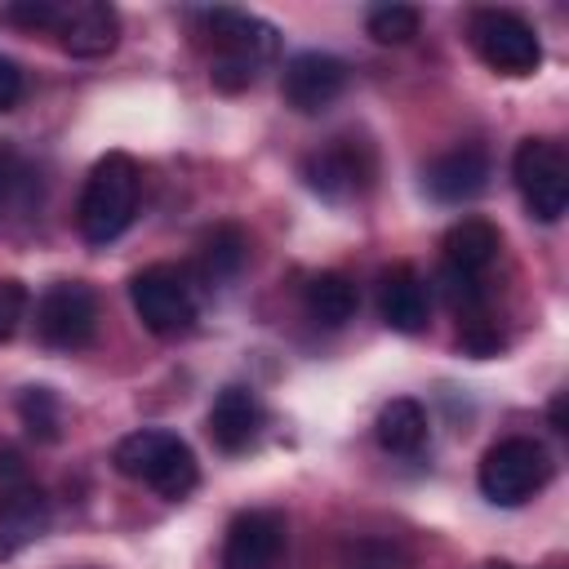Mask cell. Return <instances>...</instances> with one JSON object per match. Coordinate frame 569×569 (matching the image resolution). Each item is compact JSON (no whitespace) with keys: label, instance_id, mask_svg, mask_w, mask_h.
<instances>
[{"label":"cell","instance_id":"277c9868","mask_svg":"<svg viewBox=\"0 0 569 569\" xmlns=\"http://www.w3.org/2000/svg\"><path fill=\"white\" fill-rule=\"evenodd\" d=\"M129 302H133V316L142 320V329L156 338H182V333H191V325L200 316V302H196L187 271L169 267V262L142 267L129 280Z\"/></svg>","mask_w":569,"mask_h":569},{"label":"cell","instance_id":"9c48e42d","mask_svg":"<svg viewBox=\"0 0 569 569\" xmlns=\"http://www.w3.org/2000/svg\"><path fill=\"white\" fill-rule=\"evenodd\" d=\"M342 89H347V62L325 49H302L280 71V93L298 116L329 111L342 98Z\"/></svg>","mask_w":569,"mask_h":569},{"label":"cell","instance_id":"7c38bea8","mask_svg":"<svg viewBox=\"0 0 569 569\" xmlns=\"http://www.w3.org/2000/svg\"><path fill=\"white\" fill-rule=\"evenodd\" d=\"M422 187L440 204H471L489 187V156L476 142H462L445 156H436L422 173Z\"/></svg>","mask_w":569,"mask_h":569},{"label":"cell","instance_id":"f1b7e54d","mask_svg":"<svg viewBox=\"0 0 569 569\" xmlns=\"http://www.w3.org/2000/svg\"><path fill=\"white\" fill-rule=\"evenodd\" d=\"M547 418H551V427H556V431H569V427H565V391H560V396L551 400V409H547Z\"/></svg>","mask_w":569,"mask_h":569},{"label":"cell","instance_id":"7a4b0ae2","mask_svg":"<svg viewBox=\"0 0 569 569\" xmlns=\"http://www.w3.org/2000/svg\"><path fill=\"white\" fill-rule=\"evenodd\" d=\"M138 191H142V173L133 164V156L124 151H107L89 178H84V191H80V204H76V227L89 244H111L129 231L133 213H138Z\"/></svg>","mask_w":569,"mask_h":569},{"label":"cell","instance_id":"603a6c76","mask_svg":"<svg viewBox=\"0 0 569 569\" xmlns=\"http://www.w3.org/2000/svg\"><path fill=\"white\" fill-rule=\"evenodd\" d=\"M365 27H369V36H373L378 44H409V40L418 36L422 18H418L413 4H378V9H369Z\"/></svg>","mask_w":569,"mask_h":569},{"label":"cell","instance_id":"52a82bcc","mask_svg":"<svg viewBox=\"0 0 569 569\" xmlns=\"http://www.w3.org/2000/svg\"><path fill=\"white\" fill-rule=\"evenodd\" d=\"M467 40L476 58L498 76H533L542 62L538 31L511 9H476L467 18Z\"/></svg>","mask_w":569,"mask_h":569},{"label":"cell","instance_id":"6da1fadb","mask_svg":"<svg viewBox=\"0 0 569 569\" xmlns=\"http://www.w3.org/2000/svg\"><path fill=\"white\" fill-rule=\"evenodd\" d=\"M200 31L213 40L209 80L222 93H240L258 80L262 62L276 53V27L244 13V9H200Z\"/></svg>","mask_w":569,"mask_h":569},{"label":"cell","instance_id":"5bb4252c","mask_svg":"<svg viewBox=\"0 0 569 569\" xmlns=\"http://www.w3.org/2000/svg\"><path fill=\"white\" fill-rule=\"evenodd\" d=\"M204 431L209 440L222 449V453H240L258 440L262 431V405L249 387H222L209 405V418H204Z\"/></svg>","mask_w":569,"mask_h":569},{"label":"cell","instance_id":"3957f363","mask_svg":"<svg viewBox=\"0 0 569 569\" xmlns=\"http://www.w3.org/2000/svg\"><path fill=\"white\" fill-rule=\"evenodd\" d=\"M116 471L129 476V480H142L147 489H156L160 498L169 502H182L196 480H200V467H196V453L182 436L173 431H160V427H142V431H129L116 453H111Z\"/></svg>","mask_w":569,"mask_h":569},{"label":"cell","instance_id":"2e32d148","mask_svg":"<svg viewBox=\"0 0 569 569\" xmlns=\"http://www.w3.org/2000/svg\"><path fill=\"white\" fill-rule=\"evenodd\" d=\"M378 311L387 320V329L396 333H422L427 320H431V298H427V280L413 271V267H391L382 271V284H378Z\"/></svg>","mask_w":569,"mask_h":569},{"label":"cell","instance_id":"30bf717a","mask_svg":"<svg viewBox=\"0 0 569 569\" xmlns=\"http://www.w3.org/2000/svg\"><path fill=\"white\" fill-rule=\"evenodd\" d=\"M302 178L325 200H351V196H360L369 187L373 156H369V147L351 142V138H333L329 147H320V151H311L302 160Z\"/></svg>","mask_w":569,"mask_h":569},{"label":"cell","instance_id":"8992f818","mask_svg":"<svg viewBox=\"0 0 569 569\" xmlns=\"http://www.w3.org/2000/svg\"><path fill=\"white\" fill-rule=\"evenodd\" d=\"M516 191L538 222H560L569 209V156L551 138H525L511 156Z\"/></svg>","mask_w":569,"mask_h":569},{"label":"cell","instance_id":"4fadbf2b","mask_svg":"<svg viewBox=\"0 0 569 569\" xmlns=\"http://www.w3.org/2000/svg\"><path fill=\"white\" fill-rule=\"evenodd\" d=\"M53 36L71 58H102V53H111L120 44V13L111 4H102V0L62 4Z\"/></svg>","mask_w":569,"mask_h":569},{"label":"cell","instance_id":"e0dca14e","mask_svg":"<svg viewBox=\"0 0 569 569\" xmlns=\"http://www.w3.org/2000/svg\"><path fill=\"white\" fill-rule=\"evenodd\" d=\"M498 249H502L498 227L485 222V218H462V222H453V227L445 231V240H440L445 271H458V276H471V280H480V276L493 267Z\"/></svg>","mask_w":569,"mask_h":569},{"label":"cell","instance_id":"484cf974","mask_svg":"<svg viewBox=\"0 0 569 569\" xmlns=\"http://www.w3.org/2000/svg\"><path fill=\"white\" fill-rule=\"evenodd\" d=\"M18 182H22V160H18L13 142H4V138H0V213H4V204L13 200Z\"/></svg>","mask_w":569,"mask_h":569},{"label":"cell","instance_id":"4dcf8cb0","mask_svg":"<svg viewBox=\"0 0 569 569\" xmlns=\"http://www.w3.org/2000/svg\"><path fill=\"white\" fill-rule=\"evenodd\" d=\"M76 569H93V565H76Z\"/></svg>","mask_w":569,"mask_h":569},{"label":"cell","instance_id":"ac0fdd59","mask_svg":"<svg viewBox=\"0 0 569 569\" xmlns=\"http://www.w3.org/2000/svg\"><path fill=\"white\" fill-rule=\"evenodd\" d=\"M373 436L387 453H418L427 445V409L413 400V396H396L378 409V422H373Z\"/></svg>","mask_w":569,"mask_h":569},{"label":"cell","instance_id":"d4e9b609","mask_svg":"<svg viewBox=\"0 0 569 569\" xmlns=\"http://www.w3.org/2000/svg\"><path fill=\"white\" fill-rule=\"evenodd\" d=\"M58 13H62V4H49V0H22V4H4V9H0V22L27 27V31H53V27H58Z\"/></svg>","mask_w":569,"mask_h":569},{"label":"cell","instance_id":"7402d4cb","mask_svg":"<svg viewBox=\"0 0 569 569\" xmlns=\"http://www.w3.org/2000/svg\"><path fill=\"white\" fill-rule=\"evenodd\" d=\"M342 569H409V551L396 538H347L338 551Z\"/></svg>","mask_w":569,"mask_h":569},{"label":"cell","instance_id":"8fae6325","mask_svg":"<svg viewBox=\"0 0 569 569\" xmlns=\"http://www.w3.org/2000/svg\"><path fill=\"white\" fill-rule=\"evenodd\" d=\"M284 547V516L253 507L231 516L222 538V569H271Z\"/></svg>","mask_w":569,"mask_h":569},{"label":"cell","instance_id":"d6986e66","mask_svg":"<svg viewBox=\"0 0 569 569\" xmlns=\"http://www.w3.org/2000/svg\"><path fill=\"white\" fill-rule=\"evenodd\" d=\"M244 258H249V240H244V231L240 227H213L204 240H200V253H196V271H200V280L213 289V284H227V280H236L240 276V267H244Z\"/></svg>","mask_w":569,"mask_h":569},{"label":"cell","instance_id":"9a60e30c","mask_svg":"<svg viewBox=\"0 0 569 569\" xmlns=\"http://www.w3.org/2000/svg\"><path fill=\"white\" fill-rule=\"evenodd\" d=\"M49 529V498L36 485L0 489V560H13L22 547H31Z\"/></svg>","mask_w":569,"mask_h":569},{"label":"cell","instance_id":"ba28073f","mask_svg":"<svg viewBox=\"0 0 569 569\" xmlns=\"http://www.w3.org/2000/svg\"><path fill=\"white\" fill-rule=\"evenodd\" d=\"M36 333L53 351H80L98 333V293L84 280H58L36 302Z\"/></svg>","mask_w":569,"mask_h":569},{"label":"cell","instance_id":"4316f807","mask_svg":"<svg viewBox=\"0 0 569 569\" xmlns=\"http://www.w3.org/2000/svg\"><path fill=\"white\" fill-rule=\"evenodd\" d=\"M22 102V67L0 53V111H13Z\"/></svg>","mask_w":569,"mask_h":569},{"label":"cell","instance_id":"44dd1931","mask_svg":"<svg viewBox=\"0 0 569 569\" xmlns=\"http://www.w3.org/2000/svg\"><path fill=\"white\" fill-rule=\"evenodd\" d=\"M18 418L36 440H58L62 436V400L53 387H22L18 391Z\"/></svg>","mask_w":569,"mask_h":569},{"label":"cell","instance_id":"f546056e","mask_svg":"<svg viewBox=\"0 0 569 569\" xmlns=\"http://www.w3.org/2000/svg\"><path fill=\"white\" fill-rule=\"evenodd\" d=\"M485 569H511V565H485Z\"/></svg>","mask_w":569,"mask_h":569},{"label":"cell","instance_id":"83f0119b","mask_svg":"<svg viewBox=\"0 0 569 569\" xmlns=\"http://www.w3.org/2000/svg\"><path fill=\"white\" fill-rule=\"evenodd\" d=\"M13 485H22V458L4 445L0 449V489H13Z\"/></svg>","mask_w":569,"mask_h":569},{"label":"cell","instance_id":"ffe728a7","mask_svg":"<svg viewBox=\"0 0 569 569\" xmlns=\"http://www.w3.org/2000/svg\"><path fill=\"white\" fill-rule=\"evenodd\" d=\"M302 307H307V316H311L316 325L338 329V325H347V320L356 316L360 293H356V284H351L342 271H320V276L307 284Z\"/></svg>","mask_w":569,"mask_h":569},{"label":"cell","instance_id":"5b68a950","mask_svg":"<svg viewBox=\"0 0 569 569\" xmlns=\"http://www.w3.org/2000/svg\"><path fill=\"white\" fill-rule=\"evenodd\" d=\"M547 480H551V453L529 436H507V440L489 445L480 458V471H476L480 493L498 507L529 502Z\"/></svg>","mask_w":569,"mask_h":569},{"label":"cell","instance_id":"cb8c5ba5","mask_svg":"<svg viewBox=\"0 0 569 569\" xmlns=\"http://www.w3.org/2000/svg\"><path fill=\"white\" fill-rule=\"evenodd\" d=\"M27 307H31L27 284H22V280H13V276H0V342H9V338L22 329Z\"/></svg>","mask_w":569,"mask_h":569}]
</instances>
